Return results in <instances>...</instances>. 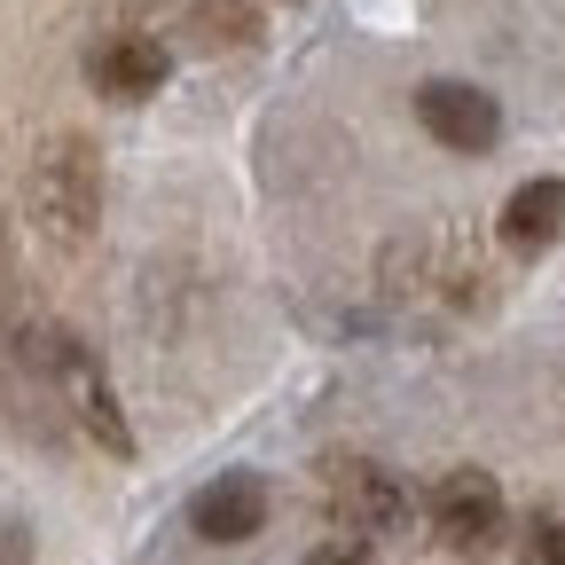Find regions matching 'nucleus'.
Returning a JSON list of instances; mask_svg holds the SVG:
<instances>
[{"label":"nucleus","mask_w":565,"mask_h":565,"mask_svg":"<svg viewBox=\"0 0 565 565\" xmlns=\"http://www.w3.org/2000/svg\"><path fill=\"white\" fill-rule=\"evenodd\" d=\"M24 204H32V228L55 252L95 244V228H103V150L71 126L47 134L40 158H32V181H24Z\"/></svg>","instance_id":"obj_1"},{"label":"nucleus","mask_w":565,"mask_h":565,"mask_svg":"<svg viewBox=\"0 0 565 565\" xmlns=\"http://www.w3.org/2000/svg\"><path fill=\"white\" fill-rule=\"evenodd\" d=\"M322 503H330V519L353 542H377V534L408 526V487L385 463H370V456H330L322 463Z\"/></svg>","instance_id":"obj_2"},{"label":"nucleus","mask_w":565,"mask_h":565,"mask_svg":"<svg viewBox=\"0 0 565 565\" xmlns=\"http://www.w3.org/2000/svg\"><path fill=\"white\" fill-rule=\"evenodd\" d=\"M416 118H424V134H433L440 150H463V158H487L494 141H503V110H494V95L471 87V79L416 87Z\"/></svg>","instance_id":"obj_3"},{"label":"nucleus","mask_w":565,"mask_h":565,"mask_svg":"<svg viewBox=\"0 0 565 565\" xmlns=\"http://www.w3.org/2000/svg\"><path fill=\"white\" fill-rule=\"evenodd\" d=\"M503 526H511V511H503V487H494L487 471H448V479L433 487V534H440L448 550L479 557V550L503 542Z\"/></svg>","instance_id":"obj_4"},{"label":"nucleus","mask_w":565,"mask_h":565,"mask_svg":"<svg viewBox=\"0 0 565 565\" xmlns=\"http://www.w3.org/2000/svg\"><path fill=\"white\" fill-rule=\"evenodd\" d=\"M166 79H173V55L150 32H110V40L87 47V87L103 103H150Z\"/></svg>","instance_id":"obj_5"},{"label":"nucleus","mask_w":565,"mask_h":565,"mask_svg":"<svg viewBox=\"0 0 565 565\" xmlns=\"http://www.w3.org/2000/svg\"><path fill=\"white\" fill-rule=\"evenodd\" d=\"M63 401H71V424H79L103 456H134V433H126V416L110 401V377H103V362H95L79 338L63 345Z\"/></svg>","instance_id":"obj_6"},{"label":"nucleus","mask_w":565,"mask_h":565,"mask_svg":"<svg viewBox=\"0 0 565 565\" xmlns=\"http://www.w3.org/2000/svg\"><path fill=\"white\" fill-rule=\"evenodd\" d=\"M189 526H196L204 542H252V534L267 526V479H259V471H221L212 487H196Z\"/></svg>","instance_id":"obj_7"},{"label":"nucleus","mask_w":565,"mask_h":565,"mask_svg":"<svg viewBox=\"0 0 565 565\" xmlns=\"http://www.w3.org/2000/svg\"><path fill=\"white\" fill-rule=\"evenodd\" d=\"M503 252H519V259H534V252H550V244H565V181H526V189H511V204H503Z\"/></svg>","instance_id":"obj_8"},{"label":"nucleus","mask_w":565,"mask_h":565,"mask_svg":"<svg viewBox=\"0 0 565 565\" xmlns=\"http://www.w3.org/2000/svg\"><path fill=\"white\" fill-rule=\"evenodd\" d=\"M526 565H565V519H534L526 526Z\"/></svg>","instance_id":"obj_9"},{"label":"nucleus","mask_w":565,"mask_h":565,"mask_svg":"<svg viewBox=\"0 0 565 565\" xmlns=\"http://www.w3.org/2000/svg\"><path fill=\"white\" fill-rule=\"evenodd\" d=\"M307 565H370V542H353V534L315 542V550H307Z\"/></svg>","instance_id":"obj_10"},{"label":"nucleus","mask_w":565,"mask_h":565,"mask_svg":"<svg viewBox=\"0 0 565 565\" xmlns=\"http://www.w3.org/2000/svg\"><path fill=\"white\" fill-rule=\"evenodd\" d=\"M0 565H32V526L0 511Z\"/></svg>","instance_id":"obj_11"},{"label":"nucleus","mask_w":565,"mask_h":565,"mask_svg":"<svg viewBox=\"0 0 565 565\" xmlns=\"http://www.w3.org/2000/svg\"><path fill=\"white\" fill-rule=\"evenodd\" d=\"M9 275H17V252H9V221H0V291H9Z\"/></svg>","instance_id":"obj_12"}]
</instances>
